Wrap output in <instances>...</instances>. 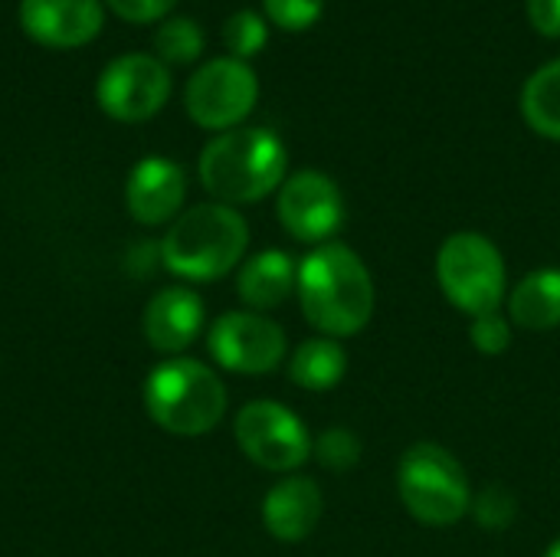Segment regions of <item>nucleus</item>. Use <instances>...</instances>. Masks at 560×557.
Returning a JSON list of instances; mask_svg holds the SVG:
<instances>
[{
    "instance_id": "26",
    "label": "nucleus",
    "mask_w": 560,
    "mask_h": 557,
    "mask_svg": "<svg viewBox=\"0 0 560 557\" xmlns=\"http://www.w3.org/2000/svg\"><path fill=\"white\" fill-rule=\"evenodd\" d=\"M112 7L115 16L128 20V23H154L164 20L177 0H105Z\"/></svg>"
},
{
    "instance_id": "13",
    "label": "nucleus",
    "mask_w": 560,
    "mask_h": 557,
    "mask_svg": "<svg viewBox=\"0 0 560 557\" xmlns=\"http://www.w3.org/2000/svg\"><path fill=\"white\" fill-rule=\"evenodd\" d=\"M102 23V0H20V26L39 46H85L98 36Z\"/></svg>"
},
{
    "instance_id": "27",
    "label": "nucleus",
    "mask_w": 560,
    "mask_h": 557,
    "mask_svg": "<svg viewBox=\"0 0 560 557\" xmlns=\"http://www.w3.org/2000/svg\"><path fill=\"white\" fill-rule=\"evenodd\" d=\"M528 10V23L541 33V36H560V0H525Z\"/></svg>"
},
{
    "instance_id": "11",
    "label": "nucleus",
    "mask_w": 560,
    "mask_h": 557,
    "mask_svg": "<svg viewBox=\"0 0 560 557\" xmlns=\"http://www.w3.org/2000/svg\"><path fill=\"white\" fill-rule=\"evenodd\" d=\"M95 98L102 112L115 121H148L171 98V72L158 56L148 53L118 56L102 69L95 82Z\"/></svg>"
},
{
    "instance_id": "9",
    "label": "nucleus",
    "mask_w": 560,
    "mask_h": 557,
    "mask_svg": "<svg viewBox=\"0 0 560 557\" xmlns=\"http://www.w3.org/2000/svg\"><path fill=\"white\" fill-rule=\"evenodd\" d=\"M256 102H259V79L243 59L233 56L210 59L190 76L184 89L187 115L207 131L240 128L256 108Z\"/></svg>"
},
{
    "instance_id": "14",
    "label": "nucleus",
    "mask_w": 560,
    "mask_h": 557,
    "mask_svg": "<svg viewBox=\"0 0 560 557\" xmlns=\"http://www.w3.org/2000/svg\"><path fill=\"white\" fill-rule=\"evenodd\" d=\"M203 322H207L203 299L190 286H167L148 299L141 328L154 351L177 358L200 338Z\"/></svg>"
},
{
    "instance_id": "15",
    "label": "nucleus",
    "mask_w": 560,
    "mask_h": 557,
    "mask_svg": "<svg viewBox=\"0 0 560 557\" xmlns=\"http://www.w3.org/2000/svg\"><path fill=\"white\" fill-rule=\"evenodd\" d=\"M325 515L322 486L312 476H282L262 499V529L285 545L305 542Z\"/></svg>"
},
{
    "instance_id": "24",
    "label": "nucleus",
    "mask_w": 560,
    "mask_h": 557,
    "mask_svg": "<svg viewBox=\"0 0 560 557\" xmlns=\"http://www.w3.org/2000/svg\"><path fill=\"white\" fill-rule=\"evenodd\" d=\"M512 338H515V325L509 322L505 312H489V315L469 318V341L486 358L505 355L512 348Z\"/></svg>"
},
{
    "instance_id": "4",
    "label": "nucleus",
    "mask_w": 560,
    "mask_h": 557,
    "mask_svg": "<svg viewBox=\"0 0 560 557\" xmlns=\"http://www.w3.org/2000/svg\"><path fill=\"white\" fill-rule=\"evenodd\" d=\"M144 410L174 437H203L226 417V384L210 364L177 355L151 368Z\"/></svg>"
},
{
    "instance_id": "25",
    "label": "nucleus",
    "mask_w": 560,
    "mask_h": 557,
    "mask_svg": "<svg viewBox=\"0 0 560 557\" xmlns=\"http://www.w3.org/2000/svg\"><path fill=\"white\" fill-rule=\"evenodd\" d=\"M262 10L279 30L302 33L322 20L325 0H262Z\"/></svg>"
},
{
    "instance_id": "5",
    "label": "nucleus",
    "mask_w": 560,
    "mask_h": 557,
    "mask_svg": "<svg viewBox=\"0 0 560 557\" xmlns=\"http://www.w3.org/2000/svg\"><path fill=\"white\" fill-rule=\"evenodd\" d=\"M400 506L427 529H450L472 509V483L466 466L433 440H420L404 450L397 463Z\"/></svg>"
},
{
    "instance_id": "8",
    "label": "nucleus",
    "mask_w": 560,
    "mask_h": 557,
    "mask_svg": "<svg viewBox=\"0 0 560 557\" xmlns=\"http://www.w3.org/2000/svg\"><path fill=\"white\" fill-rule=\"evenodd\" d=\"M207 351L217 361V368L230 374L262 378L279 371V364L289 355V338L276 318L262 312L236 309V312H223L210 325Z\"/></svg>"
},
{
    "instance_id": "22",
    "label": "nucleus",
    "mask_w": 560,
    "mask_h": 557,
    "mask_svg": "<svg viewBox=\"0 0 560 557\" xmlns=\"http://www.w3.org/2000/svg\"><path fill=\"white\" fill-rule=\"evenodd\" d=\"M469 515H472L476 525L486 529V532H505V529H512L515 519H518V499H515L512 489L492 483V486H486V489H479V492L472 496Z\"/></svg>"
},
{
    "instance_id": "3",
    "label": "nucleus",
    "mask_w": 560,
    "mask_h": 557,
    "mask_svg": "<svg viewBox=\"0 0 560 557\" xmlns=\"http://www.w3.org/2000/svg\"><path fill=\"white\" fill-rule=\"evenodd\" d=\"M249 223L236 207L197 204L184 210L158 243L164 269L184 282H217L243 266Z\"/></svg>"
},
{
    "instance_id": "17",
    "label": "nucleus",
    "mask_w": 560,
    "mask_h": 557,
    "mask_svg": "<svg viewBox=\"0 0 560 557\" xmlns=\"http://www.w3.org/2000/svg\"><path fill=\"white\" fill-rule=\"evenodd\" d=\"M505 315L525 332L560 328V266H541L522 276L505 299Z\"/></svg>"
},
{
    "instance_id": "1",
    "label": "nucleus",
    "mask_w": 560,
    "mask_h": 557,
    "mask_svg": "<svg viewBox=\"0 0 560 557\" xmlns=\"http://www.w3.org/2000/svg\"><path fill=\"white\" fill-rule=\"evenodd\" d=\"M295 299L305 322L325 338L361 335L377 309V286L358 250L348 243H322L299 263Z\"/></svg>"
},
{
    "instance_id": "23",
    "label": "nucleus",
    "mask_w": 560,
    "mask_h": 557,
    "mask_svg": "<svg viewBox=\"0 0 560 557\" xmlns=\"http://www.w3.org/2000/svg\"><path fill=\"white\" fill-rule=\"evenodd\" d=\"M269 39V23L256 13V10H236L226 23H223V43L230 49L233 59H249L256 53H262Z\"/></svg>"
},
{
    "instance_id": "28",
    "label": "nucleus",
    "mask_w": 560,
    "mask_h": 557,
    "mask_svg": "<svg viewBox=\"0 0 560 557\" xmlns=\"http://www.w3.org/2000/svg\"><path fill=\"white\" fill-rule=\"evenodd\" d=\"M545 557H560V538H558V542H551V545H548Z\"/></svg>"
},
{
    "instance_id": "6",
    "label": "nucleus",
    "mask_w": 560,
    "mask_h": 557,
    "mask_svg": "<svg viewBox=\"0 0 560 557\" xmlns=\"http://www.w3.org/2000/svg\"><path fill=\"white\" fill-rule=\"evenodd\" d=\"M436 282L443 299L469 318L502 312L509 299V266L502 250L476 230L450 233L436 250Z\"/></svg>"
},
{
    "instance_id": "16",
    "label": "nucleus",
    "mask_w": 560,
    "mask_h": 557,
    "mask_svg": "<svg viewBox=\"0 0 560 557\" xmlns=\"http://www.w3.org/2000/svg\"><path fill=\"white\" fill-rule=\"evenodd\" d=\"M299 263L285 250H262L236 269V295L249 312H272L295 295Z\"/></svg>"
},
{
    "instance_id": "2",
    "label": "nucleus",
    "mask_w": 560,
    "mask_h": 557,
    "mask_svg": "<svg viewBox=\"0 0 560 557\" xmlns=\"http://www.w3.org/2000/svg\"><path fill=\"white\" fill-rule=\"evenodd\" d=\"M200 184L217 204L243 207L279 194L289 177V151L282 138L259 125L220 131L197 161Z\"/></svg>"
},
{
    "instance_id": "20",
    "label": "nucleus",
    "mask_w": 560,
    "mask_h": 557,
    "mask_svg": "<svg viewBox=\"0 0 560 557\" xmlns=\"http://www.w3.org/2000/svg\"><path fill=\"white\" fill-rule=\"evenodd\" d=\"M154 49L164 66H187L203 53V33L190 16H167L154 33Z\"/></svg>"
},
{
    "instance_id": "21",
    "label": "nucleus",
    "mask_w": 560,
    "mask_h": 557,
    "mask_svg": "<svg viewBox=\"0 0 560 557\" xmlns=\"http://www.w3.org/2000/svg\"><path fill=\"white\" fill-rule=\"evenodd\" d=\"M361 456H364V443H361V437H358L354 430H348V427H328V430H322V433L315 437V443H312V460H315L322 469L335 473V476L351 473V469L361 463Z\"/></svg>"
},
{
    "instance_id": "12",
    "label": "nucleus",
    "mask_w": 560,
    "mask_h": 557,
    "mask_svg": "<svg viewBox=\"0 0 560 557\" xmlns=\"http://www.w3.org/2000/svg\"><path fill=\"white\" fill-rule=\"evenodd\" d=\"M187 200V174L177 161L151 154L138 161L125 184V207L144 227L174 223Z\"/></svg>"
},
{
    "instance_id": "18",
    "label": "nucleus",
    "mask_w": 560,
    "mask_h": 557,
    "mask_svg": "<svg viewBox=\"0 0 560 557\" xmlns=\"http://www.w3.org/2000/svg\"><path fill=\"white\" fill-rule=\"evenodd\" d=\"M348 374V351L338 338H308L289 355V381L308 394L335 391Z\"/></svg>"
},
{
    "instance_id": "7",
    "label": "nucleus",
    "mask_w": 560,
    "mask_h": 557,
    "mask_svg": "<svg viewBox=\"0 0 560 557\" xmlns=\"http://www.w3.org/2000/svg\"><path fill=\"white\" fill-rule=\"evenodd\" d=\"M236 446L266 473L292 476L312 460L315 437L305 420L279 401H249L233 420Z\"/></svg>"
},
{
    "instance_id": "19",
    "label": "nucleus",
    "mask_w": 560,
    "mask_h": 557,
    "mask_svg": "<svg viewBox=\"0 0 560 557\" xmlns=\"http://www.w3.org/2000/svg\"><path fill=\"white\" fill-rule=\"evenodd\" d=\"M522 118L535 135L560 141V59L545 62L525 79Z\"/></svg>"
},
{
    "instance_id": "10",
    "label": "nucleus",
    "mask_w": 560,
    "mask_h": 557,
    "mask_svg": "<svg viewBox=\"0 0 560 557\" xmlns=\"http://www.w3.org/2000/svg\"><path fill=\"white\" fill-rule=\"evenodd\" d=\"M276 213H279L282 230L292 240L305 246H322L341 233L348 207L335 177H328L325 171L305 167L282 181L276 194Z\"/></svg>"
}]
</instances>
